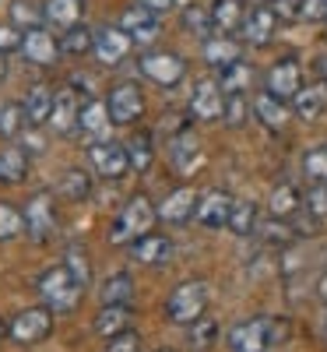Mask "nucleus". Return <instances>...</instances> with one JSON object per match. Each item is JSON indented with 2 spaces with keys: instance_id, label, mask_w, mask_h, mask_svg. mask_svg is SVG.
Masks as SVG:
<instances>
[{
  "instance_id": "obj_15",
  "label": "nucleus",
  "mask_w": 327,
  "mask_h": 352,
  "mask_svg": "<svg viewBox=\"0 0 327 352\" xmlns=\"http://www.w3.org/2000/svg\"><path fill=\"white\" fill-rule=\"evenodd\" d=\"M197 194L190 190V187H176V190H169L155 208H159V219L162 222H172V226H183V222H190L194 215H197Z\"/></svg>"
},
{
  "instance_id": "obj_50",
  "label": "nucleus",
  "mask_w": 327,
  "mask_h": 352,
  "mask_svg": "<svg viewBox=\"0 0 327 352\" xmlns=\"http://www.w3.org/2000/svg\"><path fill=\"white\" fill-rule=\"evenodd\" d=\"M317 74H320V81H327V53L317 60Z\"/></svg>"
},
{
  "instance_id": "obj_34",
  "label": "nucleus",
  "mask_w": 327,
  "mask_h": 352,
  "mask_svg": "<svg viewBox=\"0 0 327 352\" xmlns=\"http://www.w3.org/2000/svg\"><path fill=\"white\" fill-rule=\"evenodd\" d=\"M60 194L71 197V201H88V197H92V176H88V169H81V166L64 169V176H60Z\"/></svg>"
},
{
  "instance_id": "obj_21",
  "label": "nucleus",
  "mask_w": 327,
  "mask_h": 352,
  "mask_svg": "<svg viewBox=\"0 0 327 352\" xmlns=\"http://www.w3.org/2000/svg\"><path fill=\"white\" fill-rule=\"evenodd\" d=\"M120 25L134 36V43H148V39L159 36V14H155L152 8H144L141 0H137V4H131V8L120 14Z\"/></svg>"
},
{
  "instance_id": "obj_8",
  "label": "nucleus",
  "mask_w": 327,
  "mask_h": 352,
  "mask_svg": "<svg viewBox=\"0 0 327 352\" xmlns=\"http://www.w3.org/2000/svg\"><path fill=\"white\" fill-rule=\"evenodd\" d=\"M106 106H109V116H113V124L116 127H127L134 120H141V113H144V96H141V88L134 81H120L113 88V92L106 96Z\"/></svg>"
},
{
  "instance_id": "obj_19",
  "label": "nucleus",
  "mask_w": 327,
  "mask_h": 352,
  "mask_svg": "<svg viewBox=\"0 0 327 352\" xmlns=\"http://www.w3.org/2000/svg\"><path fill=\"white\" fill-rule=\"evenodd\" d=\"M253 116L267 127V131H285V124H289V116H292V109H289V102L285 99H278V96H271L264 88L260 96H253Z\"/></svg>"
},
{
  "instance_id": "obj_40",
  "label": "nucleus",
  "mask_w": 327,
  "mask_h": 352,
  "mask_svg": "<svg viewBox=\"0 0 327 352\" xmlns=\"http://www.w3.org/2000/svg\"><path fill=\"white\" fill-rule=\"evenodd\" d=\"M250 113H253V102L247 99V92H232V96H225V109H222V120H225L229 127H243Z\"/></svg>"
},
{
  "instance_id": "obj_49",
  "label": "nucleus",
  "mask_w": 327,
  "mask_h": 352,
  "mask_svg": "<svg viewBox=\"0 0 327 352\" xmlns=\"http://www.w3.org/2000/svg\"><path fill=\"white\" fill-rule=\"evenodd\" d=\"M317 296H320V300L327 303V272H324V275L317 278Z\"/></svg>"
},
{
  "instance_id": "obj_33",
  "label": "nucleus",
  "mask_w": 327,
  "mask_h": 352,
  "mask_svg": "<svg viewBox=\"0 0 327 352\" xmlns=\"http://www.w3.org/2000/svg\"><path fill=\"white\" fill-rule=\"evenodd\" d=\"M99 300H102V307H109V303H131L134 300V278L127 272H113L102 282V289H99Z\"/></svg>"
},
{
  "instance_id": "obj_44",
  "label": "nucleus",
  "mask_w": 327,
  "mask_h": 352,
  "mask_svg": "<svg viewBox=\"0 0 327 352\" xmlns=\"http://www.w3.org/2000/svg\"><path fill=\"white\" fill-rule=\"evenodd\" d=\"M39 21H43V8H36L32 0H11V25H18L25 32V28H36Z\"/></svg>"
},
{
  "instance_id": "obj_14",
  "label": "nucleus",
  "mask_w": 327,
  "mask_h": 352,
  "mask_svg": "<svg viewBox=\"0 0 327 352\" xmlns=\"http://www.w3.org/2000/svg\"><path fill=\"white\" fill-rule=\"evenodd\" d=\"M222 109H225V92L218 81H201L190 96V116L201 124H212L222 120Z\"/></svg>"
},
{
  "instance_id": "obj_32",
  "label": "nucleus",
  "mask_w": 327,
  "mask_h": 352,
  "mask_svg": "<svg viewBox=\"0 0 327 352\" xmlns=\"http://www.w3.org/2000/svg\"><path fill=\"white\" fill-rule=\"evenodd\" d=\"M257 226H260V212H257V204H253V201H236L225 229L232 232V236H253Z\"/></svg>"
},
{
  "instance_id": "obj_55",
  "label": "nucleus",
  "mask_w": 327,
  "mask_h": 352,
  "mask_svg": "<svg viewBox=\"0 0 327 352\" xmlns=\"http://www.w3.org/2000/svg\"><path fill=\"white\" fill-rule=\"evenodd\" d=\"M324 331H327V317H324Z\"/></svg>"
},
{
  "instance_id": "obj_1",
  "label": "nucleus",
  "mask_w": 327,
  "mask_h": 352,
  "mask_svg": "<svg viewBox=\"0 0 327 352\" xmlns=\"http://www.w3.org/2000/svg\"><path fill=\"white\" fill-rule=\"evenodd\" d=\"M292 324L285 317H247L240 324H232L225 342L232 352H267L289 338Z\"/></svg>"
},
{
  "instance_id": "obj_6",
  "label": "nucleus",
  "mask_w": 327,
  "mask_h": 352,
  "mask_svg": "<svg viewBox=\"0 0 327 352\" xmlns=\"http://www.w3.org/2000/svg\"><path fill=\"white\" fill-rule=\"evenodd\" d=\"M88 162H92L95 176H102V180H124V176L131 173L127 144L113 141V138H102V141L88 144Z\"/></svg>"
},
{
  "instance_id": "obj_47",
  "label": "nucleus",
  "mask_w": 327,
  "mask_h": 352,
  "mask_svg": "<svg viewBox=\"0 0 327 352\" xmlns=\"http://www.w3.org/2000/svg\"><path fill=\"white\" fill-rule=\"evenodd\" d=\"M21 28L18 25H0V53H11V50H21Z\"/></svg>"
},
{
  "instance_id": "obj_2",
  "label": "nucleus",
  "mask_w": 327,
  "mask_h": 352,
  "mask_svg": "<svg viewBox=\"0 0 327 352\" xmlns=\"http://www.w3.org/2000/svg\"><path fill=\"white\" fill-rule=\"evenodd\" d=\"M36 289H39L43 303L53 307L56 314H71V310H78V303H81V296H84V285L71 275V268H67L64 261H60V264H53V268H46V272L39 275Z\"/></svg>"
},
{
  "instance_id": "obj_18",
  "label": "nucleus",
  "mask_w": 327,
  "mask_h": 352,
  "mask_svg": "<svg viewBox=\"0 0 327 352\" xmlns=\"http://www.w3.org/2000/svg\"><path fill=\"white\" fill-rule=\"evenodd\" d=\"M172 250H176V243L169 236H162V232H155V229L131 243V257L137 264H166V261H172Z\"/></svg>"
},
{
  "instance_id": "obj_10",
  "label": "nucleus",
  "mask_w": 327,
  "mask_h": 352,
  "mask_svg": "<svg viewBox=\"0 0 327 352\" xmlns=\"http://www.w3.org/2000/svg\"><path fill=\"white\" fill-rule=\"evenodd\" d=\"M25 232H28V240H36V243H46L56 232V208H53L49 194H36L32 201H28V208H25Z\"/></svg>"
},
{
  "instance_id": "obj_23",
  "label": "nucleus",
  "mask_w": 327,
  "mask_h": 352,
  "mask_svg": "<svg viewBox=\"0 0 327 352\" xmlns=\"http://www.w3.org/2000/svg\"><path fill=\"white\" fill-rule=\"evenodd\" d=\"M201 50H204V60L212 64V67H218V71L229 67V64H236V60H243V56H240V43H236L229 32L201 39Z\"/></svg>"
},
{
  "instance_id": "obj_38",
  "label": "nucleus",
  "mask_w": 327,
  "mask_h": 352,
  "mask_svg": "<svg viewBox=\"0 0 327 352\" xmlns=\"http://www.w3.org/2000/svg\"><path fill=\"white\" fill-rule=\"evenodd\" d=\"M28 124L25 116V102H0V138H18L21 127Z\"/></svg>"
},
{
  "instance_id": "obj_22",
  "label": "nucleus",
  "mask_w": 327,
  "mask_h": 352,
  "mask_svg": "<svg viewBox=\"0 0 327 352\" xmlns=\"http://www.w3.org/2000/svg\"><path fill=\"white\" fill-rule=\"evenodd\" d=\"M28 169H32V152H28V148H18V144L0 148V187L21 184L28 176Z\"/></svg>"
},
{
  "instance_id": "obj_4",
  "label": "nucleus",
  "mask_w": 327,
  "mask_h": 352,
  "mask_svg": "<svg viewBox=\"0 0 327 352\" xmlns=\"http://www.w3.org/2000/svg\"><path fill=\"white\" fill-rule=\"evenodd\" d=\"M207 300H212V289H207V282H204V278H187V282H180V285L169 292L166 317L172 320V324H180V328H190L194 320L204 317Z\"/></svg>"
},
{
  "instance_id": "obj_35",
  "label": "nucleus",
  "mask_w": 327,
  "mask_h": 352,
  "mask_svg": "<svg viewBox=\"0 0 327 352\" xmlns=\"http://www.w3.org/2000/svg\"><path fill=\"white\" fill-rule=\"evenodd\" d=\"M250 81H253V67H250L247 60H236V64L222 67V74H218V85H222V92H225V96H232V92H247Z\"/></svg>"
},
{
  "instance_id": "obj_41",
  "label": "nucleus",
  "mask_w": 327,
  "mask_h": 352,
  "mask_svg": "<svg viewBox=\"0 0 327 352\" xmlns=\"http://www.w3.org/2000/svg\"><path fill=\"white\" fill-rule=\"evenodd\" d=\"M25 232V212L11 201H0V240H14Z\"/></svg>"
},
{
  "instance_id": "obj_53",
  "label": "nucleus",
  "mask_w": 327,
  "mask_h": 352,
  "mask_svg": "<svg viewBox=\"0 0 327 352\" xmlns=\"http://www.w3.org/2000/svg\"><path fill=\"white\" fill-rule=\"evenodd\" d=\"M253 4H275V0H253Z\"/></svg>"
},
{
  "instance_id": "obj_5",
  "label": "nucleus",
  "mask_w": 327,
  "mask_h": 352,
  "mask_svg": "<svg viewBox=\"0 0 327 352\" xmlns=\"http://www.w3.org/2000/svg\"><path fill=\"white\" fill-rule=\"evenodd\" d=\"M53 307H28V310H21L11 324H8V338L11 342H18V345H39V342H46L49 335H53Z\"/></svg>"
},
{
  "instance_id": "obj_31",
  "label": "nucleus",
  "mask_w": 327,
  "mask_h": 352,
  "mask_svg": "<svg viewBox=\"0 0 327 352\" xmlns=\"http://www.w3.org/2000/svg\"><path fill=\"white\" fill-rule=\"evenodd\" d=\"M88 50H95V32H92V25H71L60 32V53L64 56H84Z\"/></svg>"
},
{
  "instance_id": "obj_39",
  "label": "nucleus",
  "mask_w": 327,
  "mask_h": 352,
  "mask_svg": "<svg viewBox=\"0 0 327 352\" xmlns=\"http://www.w3.org/2000/svg\"><path fill=\"white\" fill-rule=\"evenodd\" d=\"M183 28L194 32V36H201V39H207V32L215 28V18H212V11H207L204 4H187L183 8Z\"/></svg>"
},
{
  "instance_id": "obj_43",
  "label": "nucleus",
  "mask_w": 327,
  "mask_h": 352,
  "mask_svg": "<svg viewBox=\"0 0 327 352\" xmlns=\"http://www.w3.org/2000/svg\"><path fill=\"white\" fill-rule=\"evenodd\" d=\"M64 264H67V268H71V275L88 289V282H92V264H88V254L78 247V243H71L67 250H64Z\"/></svg>"
},
{
  "instance_id": "obj_48",
  "label": "nucleus",
  "mask_w": 327,
  "mask_h": 352,
  "mask_svg": "<svg viewBox=\"0 0 327 352\" xmlns=\"http://www.w3.org/2000/svg\"><path fill=\"white\" fill-rule=\"evenodd\" d=\"M144 8H152L155 14H162V11H172L176 8V0H141Z\"/></svg>"
},
{
  "instance_id": "obj_45",
  "label": "nucleus",
  "mask_w": 327,
  "mask_h": 352,
  "mask_svg": "<svg viewBox=\"0 0 327 352\" xmlns=\"http://www.w3.org/2000/svg\"><path fill=\"white\" fill-rule=\"evenodd\" d=\"M106 352H141V335L134 328H124L120 335L106 338Z\"/></svg>"
},
{
  "instance_id": "obj_37",
  "label": "nucleus",
  "mask_w": 327,
  "mask_h": 352,
  "mask_svg": "<svg viewBox=\"0 0 327 352\" xmlns=\"http://www.w3.org/2000/svg\"><path fill=\"white\" fill-rule=\"evenodd\" d=\"M218 335H222V328H218V320H212V317H201V320H194L190 324V335H187V342H190V349H197V352H207L215 342H218Z\"/></svg>"
},
{
  "instance_id": "obj_16",
  "label": "nucleus",
  "mask_w": 327,
  "mask_h": 352,
  "mask_svg": "<svg viewBox=\"0 0 327 352\" xmlns=\"http://www.w3.org/2000/svg\"><path fill=\"white\" fill-rule=\"evenodd\" d=\"M232 194L225 190H207L201 201H197V226L204 229H225L229 226V215H232Z\"/></svg>"
},
{
  "instance_id": "obj_29",
  "label": "nucleus",
  "mask_w": 327,
  "mask_h": 352,
  "mask_svg": "<svg viewBox=\"0 0 327 352\" xmlns=\"http://www.w3.org/2000/svg\"><path fill=\"white\" fill-rule=\"evenodd\" d=\"M53 102H56V96L49 92V88H46V85H36L32 92L25 96V116H28V124H36V127L49 124V116H53Z\"/></svg>"
},
{
  "instance_id": "obj_17",
  "label": "nucleus",
  "mask_w": 327,
  "mask_h": 352,
  "mask_svg": "<svg viewBox=\"0 0 327 352\" xmlns=\"http://www.w3.org/2000/svg\"><path fill=\"white\" fill-rule=\"evenodd\" d=\"M78 116H81V99H78V88H60L53 102V116L49 124L56 134H74L78 131Z\"/></svg>"
},
{
  "instance_id": "obj_25",
  "label": "nucleus",
  "mask_w": 327,
  "mask_h": 352,
  "mask_svg": "<svg viewBox=\"0 0 327 352\" xmlns=\"http://www.w3.org/2000/svg\"><path fill=\"white\" fill-rule=\"evenodd\" d=\"M84 18V0H46L43 4V21L53 28H71Z\"/></svg>"
},
{
  "instance_id": "obj_24",
  "label": "nucleus",
  "mask_w": 327,
  "mask_h": 352,
  "mask_svg": "<svg viewBox=\"0 0 327 352\" xmlns=\"http://www.w3.org/2000/svg\"><path fill=\"white\" fill-rule=\"evenodd\" d=\"M78 127L92 138V141H102L113 127V116H109V106L99 102V99H88L81 102V116H78Z\"/></svg>"
},
{
  "instance_id": "obj_26",
  "label": "nucleus",
  "mask_w": 327,
  "mask_h": 352,
  "mask_svg": "<svg viewBox=\"0 0 327 352\" xmlns=\"http://www.w3.org/2000/svg\"><path fill=\"white\" fill-rule=\"evenodd\" d=\"M169 155H172V166L180 169V173H194L197 162H201V141H197L190 131H180V134L172 138Z\"/></svg>"
},
{
  "instance_id": "obj_51",
  "label": "nucleus",
  "mask_w": 327,
  "mask_h": 352,
  "mask_svg": "<svg viewBox=\"0 0 327 352\" xmlns=\"http://www.w3.org/2000/svg\"><path fill=\"white\" fill-rule=\"evenodd\" d=\"M4 78H8V53H0V85H4Z\"/></svg>"
},
{
  "instance_id": "obj_42",
  "label": "nucleus",
  "mask_w": 327,
  "mask_h": 352,
  "mask_svg": "<svg viewBox=\"0 0 327 352\" xmlns=\"http://www.w3.org/2000/svg\"><path fill=\"white\" fill-rule=\"evenodd\" d=\"M303 173L310 184H327V144H320V148H310L303 155Z\"/></svg>"
},
{
  "instance_id": "obj_9",
  "label": "nucleus",
  "mask_w": 327,
  "mask_h": 352,
  "mask_svg": "<svg viewBox=\"0 0 327 352\" xmlns=\"http://www.w3.org/2000/svg\"><path fill=\"white\" fill-rule=\"evenodd\" d=\"M264 88L271 96H278V99H295V92L303 88V64L295 60V56H282V60H275L271 64V71H267V78H264Z\"/></svg>"
},
{
  "instance_id": "obj_28",
  "label": "nucleus",
  "mask_w": 327,
  "mask_h": 352,
  "mask_svg": "<svg viewBox=\"0 0 327 352\" xmlns=\"http://www.w3.org/2000/svg\"><path fill=\"white\" fill-rule=\"evenodd\" d=\"M300 208H303V194L292 184H278L271 190V197H267V212H271L275 219H295Z\"/></svg>"
},
{
  "instance_id": "obj_11",
  "label": "nucleus",
  "mask_w": 327,
  "mask_h": 352,
  "mask_svg": "<svg viewBox=\"0 0 327 352\" xmlns=\"http://www.w3.org/2000/svg\"><path fill=\"white\" fill-rule=\"evenodd\" d=\"M134 46V36L127 32L124 25H106L95 32V56L106 64V67H116L127 60V53Z\"/></svg>"
},
{
  "instance_id": "obj_13",
  "label": "nucleus",
  "mask_w": 327,
  "mask_h": 352,
  "mask_svg": "<svg viewBox=\"0 0 327 352\" xmlns=\"http://www.w3.org/2000/svg\"><path fill=\"white\" fill-rule=\"evenodd\" d=\"M240 32H243V39L250 46H267L275 39V32H278V11L271 4H253L247 11V18H243Z\"/></svg>"
},
{
  "instance_id": "obj_46",
  "label": "nucleus",
  "mask_w": 327,
  "mask_h": 352,
  "mask_svg": "<svg viewBox=\"0 0 327 352\" xmlns=\"http://www.w3.org/2000/svg\"><path fill=\"white\" fill-rule=\"evenodd\" d=\"M303 21H327V0H300Z\"/></svg>"
},
{
  "instance_id": "obj_20",
  "label": "nucleus",
  "mask_w": 327,
  "mask_h": 352,
  "mask_svg": "<svg viewBox=\"0 0 327 352\" xmlns=\"http://www.w3.org/2000/svg\"><path fill=\"white\" fill-rule=\"evenodd\" d=\"M292 113L300 120H320L327 113V81H313V85H303L292 99Z\"/></svg>"
},
{
  "instance_id": "obj_52",
  "label": "nucleus",
  "mask_w": 327,
  "mask_h": 352,
  "mask_svg": "<svg viewBox=\"0 0 327 352\" xmlns=\"http://www.w3.org/2000/svg\"><path fill=\"white\" fill-rule=\"evenodd\" d=\"M8 338V324H4V320H0V342H4Z\"/></svg>"
},
{
  "instance_id": "obj_36",
  "label": "nucleus",
  "mask_w": 327,
  "mask_h": 352,
  "mask_svg": "<svg viewBox=\"0 0 327 352\" xmlns=\"http://www.w3.org/2000/svg\"><path fill=\"white\" fill-rule=\"evenodd\" d=\"M127 155H131V169L144 173L148 166L155 162V141H152V134H134L127 141Z\"/></svg>"
},
{
  "instance_id": "obj_12",
  "label": "nucleus",
  "mask_w": 327,
  "mask_h": 352,
  "mask_svg": "<svg viewBox=\"0 0 327 352\" xmlns=\"http://www.w3.org/2000/svg\"><path fill=\"white\" fill-rule=\"evenodd\" d=\"M21 56L28 64H39V67H49L56 56H60V39H53L49 28L36 25V28H25L21 36Z\"/></svg>"
},
{
  "instance_id": "obj_30",
  "label": "nucleus",
  "mask_w": 327,
  "mask_h": 352,
  "mask_svg": "<svg viewBox=\"0 0 327 352\" xmlns=\"http://www.w3.org/2000/svg\"><path fill=\"white\" fill-rule=\"evenodd\" d=\"M212 18H215V28L218 32H240L243 28V18H247V8L243 0H215L212 4Z\"/></svg>"
},
{
  "instance_id": "obj_27",
  "label": "nucleus",
  "mask_w": 327,
  "mask_h": 352,
  "mask_svg": "<svg viewBox=\"0 0 327 352\" xmlns=\"http://www.w3.org/2000/svg\"><path fill=\"white\" fill-rule=\"evenodd\" d=\"M92 328H95V335H102V338L120 335L124 328H131V303H109V307H102Z\"/></svg>"
},
{
  "instance_id": "obj_54",
  "label": "nucleus",
  "mask_w": 327,
  "mask_h": 352,
  "mask_svg": "<svg viewBox=\"0 0 327 352\" xmlns=\"http://www.w3.org/2000/svg\"><path fill=\"white\" fill-rule=\"evenodd\" d=\"M159 352H176V349H159Z\"/></svg>"
},
{
  "instance_id": "obj_7",
  "label": "nucleus",
  "mask_w": 327,
  "mask_h": 352,
  "mask_svg": "<svg viewBox=\"0 0 327 352\" xmlns=\"http://www.w3.org/2000/svg\"><path fill=\"white\" fill-rule=\"evenodd\" d=\"M141 74L148 81H155L159 88H176L187 78V60L172 50H152L141 56Z\"/></svg>"
},
{
  "instance_id": "obj_3",
  "label": "nucleus",
  "mask_w": 327,
  "mask_h": 352,
  "mask_svg": "<svg viewBox=\"0 0 327 352\" xmlns=\"http://www.w3.org/2000/svg\"><path fill=\"white\" fill-rule=\"evenodd\" d=\"M155 222H159V208H155V204L148 201L144 194H134V197L124 204V212L113 219V226H109V240L131 247L134 240L148 236V232L155 229Z\"/></svg>"
}]
</instances>
